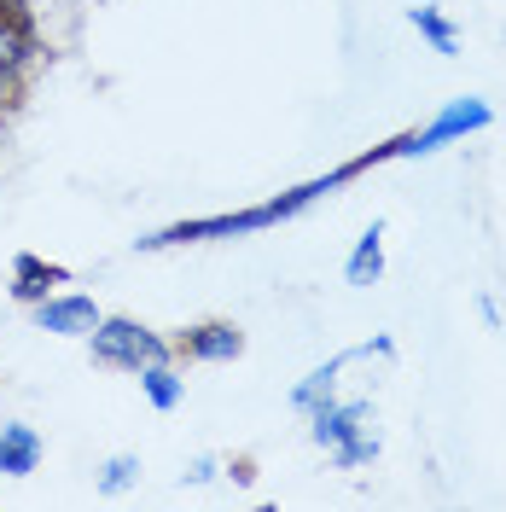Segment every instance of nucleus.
I'll return each mask as SVG.
<instances>
[{
  "instance_id": "12",
  "label": "nucleus",
  "mask_w": 506,
  "mask_h": 512,
  "mask_svg": "<svg viewBox=\"0 0 506 512\" xmlns=\"http://www.w3.org/2000/svg\"><path fill=\"white\" fill-rule=\"evenodd\" d=\"M408 24L419 30V41H425L437 59H454V53H460V24L448 18L443 6H408Z\"/></svg>"
},
{
  "instance_id": "13",
  "label": "nucleus",
  "mask_w": 506,
  "mask_h": 512,
  "mask_svg": "<svg viewBox=\"0 0 506 512\" xmlns=\"http://www.w3.org/2000/svg\"><path fill=\"white\" fill-rule=\"evenodd\" d=\"M134 483H140V454H111L99 466V495H123Z\"/></svg>"
},
{
  "instance_id": "4",
  "label": "nucleus",
  "mask_w": 506,
  "mask_h": 512,
  "mask_svg": "<svg viewBox=\"0 0 506 512\" xmlns=\"http://www.w3.org/2000/svg\"><path fill=\"white\" fill-rule=\"evenodd\" d=\"M41 64V18L30 0H0V117L18 111Z\"/></svg>"
},
{
  "instance_id": "11",
  "label": "nucleus",
  "mask_w": 506,
  "mask_h": 512,
  "mask_svg": "<svg viewBox=\"0 0 506 512\" xmlns=\"http://www.w3.org/2000/svg\"><path fill=\"white\" fill-rule=\"evenodd\" d=\"M134 379H140L146 402H152L158 414H175V408L187 402V379H181V367H175V361H146Z\"/></svg>"
},
{
  "instance_id": "9",
  "label": "nucleus",
  "mask_w": 506,
  "mask_h": 512,
  "mask_svg": "<svg viewBox=\"0 0 506 512\" xmlns=\"http://www.w3.org/2000/svg\"><path fill=\"white\" fill-rule=\"evenodd\" d=\"M41 431L24 425V419H0V478H30L35 466H41Z\"/></svg>"
},
{
  "instance_id": "7",
  "label": "nucleus",
  "mask_w": 506,
  "mask_h": 512,
  "mask_svg": "<svg viewBox=\"0 0 506 512\" xmlns=\"http://www.w3.org/2000/svg\"><path fill=\"white\" fill-rule=\"evenodd\" d=\"M175 355L222 367V361H239V355H245V332H239L233 320H198V326H187V332L175 338Z\"/></svg>"
},
{
  "instance_id": "15",
  "label": "nucleus",
  "mask_w": 506,
  "mask_h": 512,
  "mask_svg": "<svg viewBox=\"0 0 506 512\" xmlns=\"http://www.w3.org/2000/svg\"><path fill=\"white\" fill-rule=\"evenodd\" d=\"M477 315H483V326H501V303L483 291V297H477Z\"/></svg>"
},
{
  "instance_id": "3",
  "label": "nucleus",
  "mask_w": 506,
  "mask_h": 512,
  "mask_svg": "<svg viewBox=\"0 0 506 512\" xmlns=\"http://www.w3.org/2000/svg\"><path fill=\"white\" fill-rule=\"evenodd\" d=\"M309 437L344 472H361V466L379 460V431H373V402L367 396H326L320 408H309Z\"/></svg>"
},
{
  "instance_id": "8",
  "label": "nucleus",
  "mask_w": 506,
  "mask_h": 512,
  "mask_svg": "<svg viewBox=\"0 0 506 512\" xmlns=\"http://www.w3.org/2000/svg\"><path fill=\"white\" fill-rule=\"evenodd\" d=\"M59 286H70V268H64V262H47V256H35V251L12 256V297H18L24 309H35L41 297H53Z\"/></svg>"
},
{
  "instance_id": "2",
  "label": "nucleus",
  "mask_w": 506,
  "mask_h": 512,
  "mask_svg": "<svg viewBox=\"0 0 506 512\" xmlns=\"http://www.w3.org/2000/svg\"><path fill=\"white\" fill-rule=\"evenodd\" d=\"M483 128H495V105L477 99V94H460V99H448V105H437L431 123H419V128H408V134H396V140L373 146V163L437 158V152H448V146H466V140L483 134Z\"/></svg>"
},
{
  "instance_id": "6",
  "label": "nucleus",
  "mask_w": 506,
  "mask_h": 512,
  "mask_svg": "<svg viewBox=\"0 0 506 512\" xmlns=\"http://www.w3.org/2000/svg\"><path fill=\"white\" fill-rule=\"evenodd\" d=\"M30 315H35V326H41V332H53V338H88L105 309H99L88 291H53V297H41V303H35Z\"/></svg>"
},
{
  "instance_id": "5",
  "label": "nucleus",
  "mask_w": 506,
  "mask_h": 512,
  "mask_svg": "<svg viewBox=\"0 0 506 512\" xmlns=\"http://www.w3.org/2000/svg\"><path fill=\"white\" fill-rule=\"evenodd\" d=\"M88 355L105 373H140L146 361H175V338L152 332L134 315H99V326L88 332Z\"/></svg>"
},
{
  "instance_id": "1",
  "label": "nucleus",
  "mask_w": 506,
  "mask_h": 512,
  "mask_svg": "<svg viewBox=\"0 0 506 512\" xmlns=\"http://www.w3.org/2000/svg\"><path fill=\"white\" fill-rule=\"evenodd\" d=\"M367 169H379L373 163V146L361 152V158L338 163V169H326L315 181H303V187L280 192V198H262L251 210H227V216H192V222H175V227H158V233H146V239H134L140 251H175V245H204V239H245V233H262V227H280L291 216H303L309 204L320 198H332L338 187H349L355 175H367Z\"/></svg>"
},
{
  "instance_id": "14",
  "label": "nucleus",
  "mask_w": 506,
  "mask_h": 512,
  "mask_svg": "<svg viewBox=\"0 0 506 512\" xmlns=\"http://www.w3.org/2000/svg\"><path fill=\"white\" fill-rule=\"evenodd\" d=\"M216 478H222V460H210V454H198L187 466V483H216Z\"/></svg>"
},
{
  "instance_id": "10",
  "label": "nucleus",
  "mask_w": 506,
  "mask_h": 512,
  "mask_svg": "<svg viewBox=\"0 0 506 512\" xmlns=\"http://www.w3.org/2000/svg\"><path fill=\"white\" fill-rule=\"evenodd\" d=\"M379 280H384V222H367L344 262V286L367 291V286H379Z\"/></svg>"
}]
</instances>
